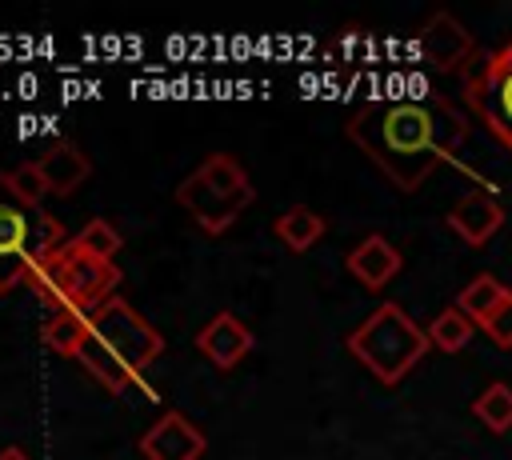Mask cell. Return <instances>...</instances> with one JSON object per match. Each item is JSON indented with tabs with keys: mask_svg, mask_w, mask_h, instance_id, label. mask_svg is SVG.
<instances>
[{
	"mask_svg": "<svg viewBox=\"0 0 512 460\" xmlns=\"http://www.w3.org/2000/svg\"><path fill=\"white\" fill-rule=\"evenodd\" d=\"M348 140L400 188L416 192L468 140L448 100H372L348 120Z\"/></svg>",
	"mask_w": 512,
	"mask_h": 460,
	"instance_id": "obj_1",
	"label": "cell"
},
{
	"mask_svg": "<svg viewBox=\"0 0 512 460\" xmlns=\"http://www.w3.org/2000/svg\"><path fill=\"white\" fill-rule=\"evenodd\" d=\"M164 352V336L120 296L100 304L88 324V340L80 344L76 360L104 392H124L140 380V372Z\"/></svg>",
	"mask_w": 512,
	"mask_h": 460,
	"instance_id": "obj_2",
	"label": "cell"
},
{
	"mask_svg": "<svg viewBox=\"0 0 512 460\" xmlns=\"http://www.w3.org/2000/svg\"><path fill=\"white\" fill-rule=\"evenodd\" d=\"M32 292L40 304H48V312L68 308V312H84L92 316L100 304L112 300V288L120 284V268L112 260H100L92 252H84L72 236L52 248L28 276Z\"/></svg>",
	"mask_w": 512,
	"mask_h": 460,
	"instance_id": "obj_3",
	"label": "cell"
},
{
	"mask_svg": "<svg viewBox=\"0 0 512 460\" xmlns=\"http://www.w3.org/2000/svg\"><path fill=\"white\" fill-rule=\"evenodd\" d=\"M348 352L380 380V384H400L432 348L428 332L392 300H384L380 308L368 312V320H360L348 332Z\"/></svg>",
	"mask_w": 512,
	"mask_h": 460,
	"instance_id": "obj_4",
	"label": "cell"
},
{
	"mask_svg": "<svg viewBox=\"0 0 512 460\" xmlns=\"http://www.w3.org/2000/svg\"><path fill=\"white\" fill-rule=\"evenodd\" d=\"M64 240V224L40 204L16 196L8 176H0V292L28 284L32 268Z\"/></svg>",
	"mask_w": 512,
	"mask_h": 460,
	"instance_id": "obj_5",
	"label": "cell"
},
{
	"mask_svg": "<svg viewBox=\"0 0 512 460\" xmlns=\"http://www.w3.org/2000/svg\"><path fill=\"white\" fill-rule=\"evenodd\" d=\"M176 204L208 232L220 236L236 224V216L252 204V180L240 168L236 156L228 152H212L192 176L180 180L176 188Z\"/></svg>",
	"mask_w": 512,
	"mask_h": 460,
	"instance_id": "obj_6",
	"label": "cell"
},
{
	"mask_svg": "<svg viewBox=\"0 0 512 460\" xmlns=\"http://www.w3.org/2000/svg\"><path fill=\"white\" fill-rule=\"evenodd\" d=\"M464 100L484 120V128L512 152V40L464 80Z\"/></svg>",
	"mask_w": 512,
	"mask_h": 460,
	"instance_id": "obj_7",
	"label": "cell"
},
{
	"mask_svg": "<svg viewBox=\"0 0 512 460\" xmlns=\"http://www.w3.org/2000/svg\"><path fill=\"white\" fill-rule=\"evenodd\" d=\"M416 52L432 72H460L464 64H472V32L452 16V12H436L424 20L420 36H416Z\"/></svg>",
	"mask_w": 512,
	"mask_h": 460,
	"instance_id": "obj_8",
	"label": "cell"
},
{
	"mask_svg": "<svg viewBox=\"0 0 512 460\" xmlns=\"http://www.w3.org/2000/svg\"><path fill=\"white\" fill-rule=\"evenodd\" d=\"M204 448H208L204 432H200L184 412H164V416L140 436L144 460H200Z\"/></svg>",
	"mask_w": 512,
	"mask_h": 460,
	"instance_id": "obj_9",
	"label": "cell"
},
{
	"mask_svg": "<svg viewBox=\"0 0 512 460\" xmlns=\"http://www.w3.org/2000/svg\"><path fill=\"white\" fill-rule=\"evenodd\" d=\"M448 228L472 244V248H484L500 228H504V204L488 192V188H472L464 192L452 208H448Z\"/></svg>",
	"mask_w": 512,
	"mask_h": 460,
	"instance_id": "obj_10",
	"label": "cell"
},
{
	"mask_svg": "<svg viewBox=\"0 0 512 460\" xmlns=\"http://www.w3.org/2000/svg\"><path fill=\"white\" fill-rule=\"evenodd\" d=\"M252 344H256L252 328H248L240 316H232V312H216V316L196 332V348H200L204 360L216 364V368H236V364L252 352Z\"/></svg>",
	"mask_w": 512,
	"mask_h": 460,
	"instance_id": "obj_11",
	"label": "cell"
},
{
	"mask_svg": "<svg viewBox=\"0 0 512 460\" xmlns=\"http://www.w3.org/2000/svg\"><path fill=\"white\" fill-rule=\"evenodd\" d=\"M400 268H404L400 248H396L392 240H384L380 232L364 236V240L348 252V272H352L368 292H380V288H384Z\"/></svg>",
	"mask_w": 512,
	"mask_h": 460,
	"instance_id": "obj_12",
	"label": "cell"
},
{
	"mask_svg": "<svg viewBox=\"0 0 512 460\" xmlns=\"http://www.w3.org/2000/svg\"><path fill=\"white\" fill-rule=\"evenodd\" d=\"M36 172H40V180H44L48 192H56V196H72V192L88 180L92 164H88V156H84L72 140H60V144H52V148L36 160Z\"/></svg>",
	"mask_w": 512,
	"mask_h": 460,
	"instance_id": "obj_13",
	"label": "cell"
},
{
	"mask_svg": "<svg viewBox=\"0 0 512 460\" xmlns=\"http://www.w3.org/2000/svg\"><path fill=\"white\" fill-rule=\"evenodd\" d=\"M324 216L320 212H312L308 204H292L288 212H280L276 216V224H272V232H276V240L288 248V252H308L320 236H324Z\"/></svg>",
	"mask_w": 512,
	"mask_h": 460,
	"instance_id": "obj_14",
	"label": "cell"
},
{
	"mask_svg": "<svg viewBox=\"0 0 512 460\" xmlns=\"http://www.w3.org/2000/svg\"><path fill=\"white\" fill-rule=\"evenodd\" d=\"M508 296H512V288H508V284H500L492 272H480V276H472V280L460 288L456 308H460V312L480 328V324H484V320H488V316H492Z\"/></svg>",
	"mask_w": 512,
	"mask_h": 460,
	"instance_id": "obj_15",
	"label": "cell"
},
{
	"mask_svg": "<svg viewBox=\"0 0 512 460\" xmlns=\"http://www.w3.org/2000/svg\"><path fill=\"white\" fill-rule=\"evenodd\" d=\"M88 324H92V316L56 308V312H48V320H44V328H40V340H44L52 352H60V356H76L80 344L88 340Z\"/></svg>",
	"mask_w": 512,
	"mask_h": 460,
	"instance_id": "obj_16",
	"label": "cell"
},
{
	"mask_svg": "<svg viewBox=\"0 0 512 460\" xmlns=\"http://www.w3.org/2000/svg\"><path fill=\"white\" fill-rule=\"evenodd\" d=\"M424 332H428V344H432L436 352L456 356V352H464V348H468V340L476 336V324H472L456 304H448L444 312H436V320H432Z\"/></svg>",
	"mask_w": 512,
	"mask_h": 460,
	"instance_id": "obj_17",
	"label": "cell"
},
{
	"mask_svg": "<svg viewBox=\"0 0 512 460\" xmlns=\"http://www.w3.org/2000/svg\"><path fill=\"white\" fill-rule=\"evenodd\" d=\"M472 416H476L488 432H496V436L512 432V384H508V380H492V384L472 400Z\"/></svg>",
	"mask_w": 512,
	"mask_h": 460,
	"instance_id": "obj_18",
	"label": "cell"
},
{
	"mask_svg": "<svg viewBox=\"0 0 512 460\" xmlns=\"http://www.w3.org/2000/svg\"><path fill=\"white\" fill-rule=\"evenodd\" d=\"M72 240H76L84 252L100 256V260H112V256L120 252V244H124V236L116 232V224H108V220H100V216H96V220H88Z\"/></svg>",
	"mask_w": 512,
	"mask_h": 460,
	"instance_id": "obj_19",
	"label": "cell"
},
{
	"mask_svg": "<svg viewBox=\"0 0 512 460\" xmlns=\"http://www.w3.org/2000/svg\"><path fill=\"white\" fill-rule=\"evenodd\" d=\"M4 176H8L12 192L24 196L28 204H40V196L48 192L44 180H40V172H36V160H28V164H20V168H12V172H4Z\"/></svg>",
	"mask_w": 512,
	"mask_h": 460,
	"instance_id": "obj_20",
	"label": "cell"
},
{
	"mask_svg": "<svg viewBox=\"0 0 512 460\" xmlns=\"http://www.w3.org/2000/svg\"><path fill=\"white\" fill-rule=\"evenodd\" d=\"M480 332H484L496 348H512V296H508V300L480 324Z\"/></svg>",
	"mask_w": 512,
	"mask_h": 460,
	"instance_id": "obj_21",
	"label": "cell"
},
{
	"mask_svg": "<svg viewBox=\"0 0 512 460\" xmlns=\"http://www.w3.org/2000/svg\"><path fill=\"white\" fill-rule=\"evenodd\" d=\"M0 460H28V456H24L20 448H4V452H0Z\"/></svg>",
	"mask_w": 512,
	"mask_h": 460,
	"instance_id": "obj_22",
	"label": "cell"
}]
</instances>
